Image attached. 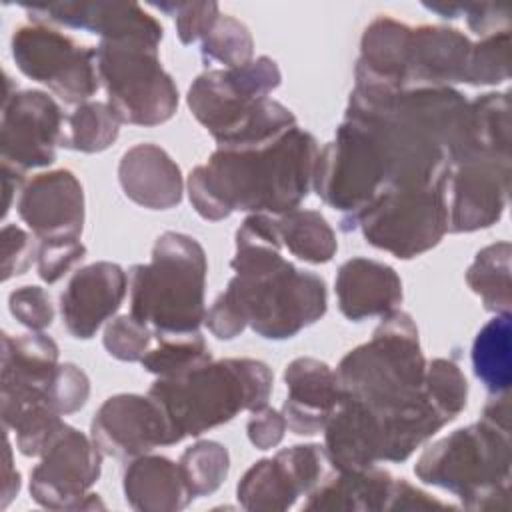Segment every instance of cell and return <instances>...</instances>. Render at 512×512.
<instances>
[{"label":"cell","instance_id":"44","mask_svg":"<svg viewBox=\"0 0 512 512\" xmlns=\"http://www.w3.org/2000/svg\"><path fill=\"white\" fill-rule=\"evenodd\" d=\"M36 254L38 248L26 230L16 224L2 228V280L28 272Z\"/></svg>","mask_w":512,"mask_h":512},{"label":"cell","instance_id":"29","mask_svg":"<svg viewBox=\"0 0 512 512\" xmlns=\"http://www.w3.org/2000/svg\"><path fill=\"white\" fill-rule=\"evenodd\" d=\"M474 376L490 394H504L512 382L510 314H496L476 334L472 344Z\"/></svg>","mask_w":512,"mask_h":512},{"label":"cell","instance_id":"38","mask_svg":"<svg viewBox=\"0 0 512 512\" xmlns=\"http://www.w3.org/2000/svg\"><path fill=\"white\" fill-rule=\"evenodd\" d=\"M510 30L486 36L472 44L464 82L472 86H496L510 78Z\"/></svg>","mask_w":512,"mask_h":512},{"label":"cell","instance_id":"41","mask_svg":"<svg viewBox=\"0 0 512 512\" xmlns=\"http://www.w3.org/2000/svg\"><path fill=\"white\" fill-rule=\"evenodd\" d=\"M90 396V380L84 370L72 362L58 364L48 386L46 400L58 414L78 412Z\"/></svg>","mask_w":512,"mask_h":512},{"label":"cell","instance_id":"3","mask_svg":"<svg viewBox=\"0 0 512 512\" xmlns=\"http://www.w3.org/2000/svg\"><path fill=\"white\" fill-rule=\"evenodd\" d=\"M270 366L254 358H224L176 378H156L148 394L164 408L180 440L200 436L268 404Z\"/></svg>","mask_w":512,"mask_h":512},{"label":"cell","instance_id":"5","mask_svg":"<svg viewBox=\"0 0 512 512\" xmlns=\"http://www.w3.org/2000/svg\"><path fill=\"white\" fill-rule=\"evenodd\" d=\"M510 428L486 418L432 442L416 460L424 484L460 498L468 510H506L510 496Z\"/></svg>","mask_w":512,"mask_h":512},{"label":"cell","instance_id":"15","mask_svg":"<svg viewBox=\"0 0 512 512\" xmlns=\"http://www.w3.org/2000/svg\"><path fill=\"white\" fill-rule=\"evenodd\" d=\"M58 344L42 334H2V422L4 428L28 406L48 402V386L58 368Z\"/></svg>","mask_w":512,"mask_h":512},{"label":"cell","instance_id":"21","mask_svg":"<svg viewBox=\"0 0 512 512\" xmlns=\"http://www.w3.org/2000/svg\"><path fill=\"white\" fill-rule=\"evenodd\" d=\"M324 450L338 470H362L382 462L380 426L360 400L340 392V400L324 424Z\"/></svg>","mask_w":512,"mask_h":512},{"label":"cell","instance_id":"46","mask_svg":"<svg viewBox=\"0 0 512 512\" xmlns=\"http://www.w3.org/2000/svg\"><path fill=\"white\" fill-rule=\"evenodd\" d=\"M468 28L486 38L510 30V10L500 4H462Z\"/></svg>","mask_w":512,"mask_h":512},{"label":"cell","instance_id":"11","mask_svg":"<svg viewBox=\"0 0 512 512\" xmlns=\"http://www.w3.org/2000/svg\"><path fill=\"white\" fill-rule=\"evenodd\" d=\"M102 452L92 436L66 426L30 470V496L48 510L104 508L90 488L100 478Z\"/></svg>","mask_w":512,"mask_h":512},{"label":"cell","instance_id":"20","mask_svg":"<svg viewBox=\"0 0 512 512\" xmlns=\"http://www.w3.org/2000/svg\"><path fill=\"white\" fill-rule=\"evenodd\" d=\"M340 312L360 322L374 316H386L402 302V280L398 272L372 258H350L346 260L334 280Z\"/></svg>","mask_w":512,"mask_h":512},{"label":"cell","instance_id":"37","mask_svg":"<svg viewBox=\"0 0 512 512\" xmlns=\"http://www.w3.org/2000/svg\"><path fill=\"white\" fill-rule=\"evenodd\" d=\"M424 392L432 404L452 422L468 402V382L456 362L434 358L426 362Z\"/></svg>","mask_w":512,"mask_h":512},{"label":"cell","instance_id":"10","mask_svg":"<svg viewBox=\"0 0 512 512\" xmlns=\"http://www.w3.org/2000/svg\"><path fill=\"white\" fill-rule=\"evenodd\" d=\"M10 46L18 70L62 102L78 106L96 94V46H80L68 34L36 22L16 28Z\"/></svg>","mask_w":512,"mask_h":512},{"label":"cell","instance_id":"28","mask_svg":"<svg viewBox=\"0 0 512 512\" xmlns=\"http://www.w3.org/2000/svg\"><path fill=\"white\" fill-rule=\"evenodd\" d=\"M302 496L284 462L274 454L254 462L236 486V498L250 512H282Z\"/></svg>","mask_w":512,"mask_h":512},{"label":"cell","instance_id":"42","mask_svg":"<svg viewBox=\"0 0 512 512\" xmlns=\"http://www.w3.org/2000/svg\"><path fill=\"white\" fill-rule=\"evenodd\" d=\"M84 256H86V246L80 242V238L40 242L38 254H36L38 276L44 282L54 284L64 274H68L70 268H74L78 262H82Z\"/></svg>","mask_w":512,"mask_h":512},{"label":"cell","instance_id":"8","mask_svg":"<svg viewBox=\"0 0 512 512\" xmlns=\"http://www.w3.org/2000/svg\"><path fill=\"white\" fill-rule=\"evenodd\" d=\"M312 188L324 204L342 214L344 232L356 228L360 214L386 188L382 158L358 122L344 118L334 140L318 152Z\"/></svg>","mask_w":512,"mask_h":512},{"label":"cell","instance_id":"24","mask_svg":"<svg viewBox=\"0 0 512 512\" xmlns=\"http://www.w3.org/2000/svg\"><path fill=\"white\" fill-rule=\"evenodd\" d=\"M122 490L126 504L138 512H178L196 498L184 480L180 464L150 452L128 462Z\"/></svg>","mask_w":512,"mask_h":512},{"label":"cell","instance_id":"34","mask_svg":"<svg viewBox=\"0 0 512 512\" xmlns=\"http://www.w3.org/2000/svg\"><path fill=\"white\" fill-rule=\"evenodd\" d=\"M178 464L192 494L208 496L226 480L230 454L228 448L216 440H198L182 452Z\"/></svg>","mask_w":512,"mask_h":512},{"label":"cell","instance_id":"14","mask_svg":"<svg viewBox=\"0 0 512 512\" xmlns=\"http://www.w3.org/2000/svg\"><path fill=\"white\" fill-rule=\"evenodd\" d=\"M510 160L470 156L448 166L444 202L448 232H476L494 226L508 204Z\"/></svg>","mask_w":512,"mask_h":512},{"label":"cell","instance_id":"23","mask_svg":"<svg viewBox=\"0 0 512 512\" xmlns=\"http://www.w3.org/2000/svg\"><path fill=\"white\" fill-rule=\"evenodd\" d=\"M472 42L456 28H412L406 86H452L464 82Z\"/></svg>","mask_w":512,"mask_h":512},{"label":"cell","instance_id":"43","mask_svg":"<svg viewBox=\"0 0 512 512\" xmlns=\"http://www.w3.org/2000/svg\"><path fill=\"white\" fill-rule=\"evenodd\" d=\"M10 314L26 328L40 332L54 320V306L50 296L40 286H20L8 296Z\"/></svg>","mask_w":512,"mask_h":512},{"label":"cell","instance_id":"30","mask_svg":"<svg viewBox=\"0 0 512 512\" xmlns=\"http://www.w3.org/2000/svg\"><path fill=\"white\" fill-rule=\"evenodd\" d=\"M284 248L308 264H326L338 250V240L328 220L318 210L294 208L276 216Z\"/></svg>","mask_w":512,"mask_h":512},{"label":"cell","instance_id":"49","mask_svg":"<svg viewBox=\"0 0 512 512\" xmlns=\"http://www.w3.org/2000/svg\"><path fill=\"white\" fill-rule=\"evenodd\" d=\"M20 490V472L16 470L12 462V446L10 440H6V452H4V484H2V508H6Z\"/></svg>","mask_w":512,"mask_h":512},{"label":"cell","instance_id":"35","mask_svg":"<svg viewBox=\"0 0 512 512\" xmlns=\"http://www.w3.org/2000/svg\"><path fill=\"white\" fill-rule=\"evenodd\" d=\"M200 54L204 62H220L226 68H238L252 60L254 38L244 22L230 14H220L210 32L202 38Z\"/></svg>","mask_w":512,"mask_h":512},{"label":"cell","instance_id":"13","mask_svg":"<svg viewBox=\"0 0 512 512\" xmlns=\"http://www.w3.org/2000/svg\"><path fill=\"white\" fill-rule=\"evenodd\" d=\"M90 436L104 456L132 460L158 446L182 442L164 408L150 396L116 394L94 412Z\"/></svg>","mask_w":512,"mask_h":512},{"label":"cell","instance_id":"18","mask_svg":"<svg viewBox=\"0 0 512 512\" xmlns=\"http://www.w3.org/2000/svg\"><path fill=\"white\" fill-rule=\"evenodd\" d=\"M22 6L36 24L88 30L98 34L100 40L142 38L160 44L164 36L162 24L134 2H50Z\"/></svg>","mask_w":512,"mask_h":512},{"label":"cell","instance_id":"4","mask_svg":"<svg viewBox=\"0 0 512 512\" xmlns=\"http://www.w3.org/2000/svg\"><path fill=\"white\" fill-rule=\"evenodd\" d=\"M206 272V252L194 236L160 234L150 262L134 264L128 272L130 314L152 334L198 332L206 318Z\"/></svg>","mask_w":512,"mask_h":512},{"label":"cell","instance_id":"26","mask_svg":"<svg viewBox=\"0 0 512 512\" xmlns=\"http://www.w3.org/2000/svg\"><path fill=\"white\" fill-rule=\"evenodd\" d=\"M412 28L390 16L374 18L362 32L356 82H374L402 90L406 86Z\"/></svg>","mask_w":512,"mask_h":512},{"label":"cell","instance_id":"47","mask_svg":"<svg viewBox=\"0 0 512 512\" xmlns=\"http://www.w3.org/2000/svg\"><path fill=\"white\" fill-rule=\"evenodd\" d=\"M204 324L212 332V336H216L218 340H232L240 336L248 326L242 314L234 308V304L224 294H218V298L206 310Z\"/></svg>","mask_w":512,"mask_h":512},{"label":"cell","instance_id":"22","mask_svg":"<svg viewBox=\"0 0 512 512\" xmlns=\"http://www.w3.org/2000/svg\"><path fill=\"white\" fill-rule=\"evenodd\" d=\"M118 182L126 198L148 210L180 204L184 180L172 156L150 142L128 148L118 164Z\"/></svg>","mask_w":512,"mask_h":512},{"label":"cell","instance_id":"32","mask_svg":"<svg viewBox=\"0 0 512 512\" xmlns=\"http://www.w3.org/2000/svg\"><path fill=\"white\" fill-rule=\"evenodd\" d=\"M156 346L140 360L142 368L156 378H176L198 370L212 362V354L204 336L198 332L186 334H152Z\"/></svg>","mask_w":512,"mask_h":512},{"label":"cell","instance_id":"17","mask_svg":"<svg viewBox=\"0 0 512 512\" xmlns=\"http://www.w3.org/2000/svg\"><path fill=\"white\" fill-rule=\"evenodd\" d=\"M128 292L122 266L100 260L78 268L60 292L62 324L72 338L90 340L120 308Z\"/></svg>","mask_w":512,"mask_h":512},{"label":"cell","instance_id":"19","mask_svg":"<svg viewBox=\"0 0 512 512\" xmlns=\"http://www.w3.org/2000/svg\"><path fill=\"white\" fill-rule=\"evenodd\" d=\"M284 384L288 394L282 414L288 430L298 436L320 434L340 400L336 370L318 358L300 356L286 366Z\"/></svg>","mask_w":512,"mask_h":512},{"label":"cell","instance_id":"40","mask_svg":"<svg viewBox=\"0 0 512 512\" xmlns=\"http://www.w3.org/2000/svg\"><path fill=\"white\" fill-rule=\"evenodd\" d=\"M152 6L174 18L182 44L202 40L220 16L216 2H160Z\"/></svg>","mask_w":512,"mask_h":512},{"label":"cell","instance_id":"31","mask_svg":"<svg viewBox=\"0 0 512 512\" xmlns=\"http://www.w3.org/2000/svg\"><path fill=\"white\" fill-rule=\"evenodd\" d=\"M510 258V242L500 240L478 250L466 270L468 288L480 296L484 308L494 314H510Z\"/></svg>","mask_w":512,"mask_h":512},{"label":"cell","instance_id":"36","mask_svg":"<svg viewBox=\"0 0 512 512\" xmlns=\"http://www.w3.org/2000/svg\"><path fill=\"white\" fill-rule=\"evenodd\" d=\"M48 402H38L22 410L6 428L16 434V448L20 454L34 458L42 456L58 434L68 426Z\"/></svg>","mask_w":512,"mask_h":512},{"label":"cell","instance_id":"27","mask_svg":"<svg viewBox=\"0 0 512 512\" xmlns=\"http://www.w3.org/2000/svg\"><path fill=\"white\" fill-rule=\"evenodd\" d=\"M470 156L510 160V94L508 92H486L470 102L468 140H466L464 152L456 160L470 158Z\"/></svg>","mask_w":512,"mask_h":512},{"label":"cell","instance_id":"50","mask_svg":"<svg viewBox=\"0 0 512 512\" xmlns=\"http://www.w3.org/2000/svg\"><path fill=\"white\" fill-rule=\"evenodd\" d=\"M24 182V174L10 168V166H4L2 164V184H4V216L8 214L10 206H12V196L16 190H22V184Z\"/></svg>","mask_w":512,"mask_h":512},{"label":"cell","instance_id":"48","mask_svg":"<svg viewBox=\"0 0 512 512\" xmlns=\"http://www.w3.org/2000/svg\"><path fill=\"white\" fill-rule=\"evenodd\" d=\"M446 508H452V506L430 496L428 492L412 486L408 480H404V478L394 480L388 512H392V510H400V512H404V510H446Z\"/></svg>","mask_w":512,"mask_h":512},{"label":"cell","instance_id":"2","mask_svg":"<svg viewBox=\"0 0 512 512\" xmlns=\"http://www.w3.org/2000/svg\"><path fill=\"white\" fill-rule=\"evenodd\" d=\"M230 266L236 274L222 294L260 338H292L326 314L324 280L288 262L280 246H236Z\"/></svg>","mask_w":512,"mask_h":512},{"label":"cell","instance_id":"6","mask_svg":"<svg viewBox=\"0 0 512 512\" xmlns=\"http://www.w3.org/2000/svg\"><path fill=\"white\" fill-rule=\"evenodd\" d=\"M424 372L416 322L398 308L382 316L372 338L350 350L336 368L340 392L360 400L376 416L418 398Z\"/></svg>","mask_w":512,"mask_h":512},{"label":"cell","instance_id":"7","mask_svg":"<svg viewBox=\"0 0 512 512\" xmlns=\"http://www.w3.org/2000/svg\"><path fill=\"white\" fill-rule=\"evenodd\" d=\"M158 42L142 38L100 40L96 70L106 104L120 124L158 126L178 108V88L162 68Z\"/></svg>","mask_w":512,"mask_h":512},{"label":"cell","instance_id":"12","mask_svg":"<svg viewBox=\"0 0 512 512\" xmlns=\"http://www.w3.org/2000/svg\"><path fill=\"white\" fill-rule=\"evenodd\" d=\"M64 120L58 102L46 92L6 90L0 124L2 164L22 174L50 166L56 160Z\"/></svg>","mask_w":512,"mask_h":512},{"label":"cell","instance_id":"9","mask_svg":"<svg viewBox=\"0 0 512 512\" xmlns=\"http://www.w3.org/2000/svg\"><path fill=\"white\" fill-rule=\"evenodd\" d=\"M356 228L370 246L402 260L432 250L448 232L444 178L426 188L382 190Z\"/></svg>","mask_w":512,"mask_h":512},{"label":"cell","instance_id":"16","mask_svg":"<svg viewBox=\"0 0 512 512\" xmlns=\"http://www.w3.org/2000/svg\"><path fill=\"white\" fill-rule=\"evenodd\" d=\"M16 212L40 242L80 238L84 228V190L70 170L32 176L18 192Z\"/></svg>","mask_w":512,"mask_h":512},{"label":"cell","instance_id":"1","mask_svg":"<svg viewBox=\"0 0 512 512\" xmlns=\"http://www.w3.org/2000/svg\"><path fill=\"white\" fill-rule=\"evenodd\" d=\"M316 138L294 126L254 148H216L188 174L192 208L210 222L232 212L280 216L300 206L314 180Z\"/></svg>","mask_w":512,"mask_h":512},{"label":"cell","instance_id":"39","mask_svg":"<svg viewBox=\"0 0 512 512\" xmlns=\"http://www.w3.org/2000/svg\"><path fill=\"white\" fill-rule=\"evenodd\" d=\"M152 328L132 314H120L106 322L102 344L106 352L122 362H140L152 344Z\"/></svg>","mask_w":512,"mask_h":512},{"label":"cell","instance_id":"45","mask_svg":"<svg viewBox=\"0 0 512 512\" xmlns=\"http://www.w3.org/2000/svg\"><path fill=\"white\" fill-rule=\"evenodd\" d=\"M286 430H288V426H286V418H284L282 410H274L268 406L254 410L246 422L248 440L258 450L276 448L284 440Z\"/></svg>","mask_w":512,"mask_h":512},{"label":"cell","instance_id":"25","mask_svg":"<svg viewBox=\"0 0 512 512\" xmlns=\"http://www.w3.org/2000/svg\"><path fill=\"white\" fill-rule=\"evenodd\" d=\"M394 476L378 464L362 470L330 468L308 494L304 510L316 512H380L388 510Z\"/></svg>","mask_w":512,"mask_h":512},{"label":"cell","instance_id":"33","mask_svg":"<svg viewBox=\"0 0 512 512\" xmlns=\"http://www.w3.org/2000/svg\"><path fill=\"white\" fill-rule=\"evenodd\" d=\"M120 134V120L106 102L78 104L64 120L60 146L84 154L102 152L116 142Z\"/></svg>","mask_w":512,"mask_h":512}]
</instances>
